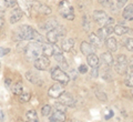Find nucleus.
<instances>
[{"mask_svg": "<svg viewBox=\"0 0 133 122\" xmlns=\"http://www.w3.org/2000/svg\"><path fill=\"white\" fill-rule=\"evenodd\" d=\"M41 53H42V48H41V43L38 41L31 40V42L28 43L24 48V56L29 61H35L37 58L40 57Z\"/></svg>", "mask_w": 133, "mask_h": 122, "instance_id": "obj_1", "label": "nucleus"}, {"mask_svg": "<svg viewBox=\"0 0 133 122\" xmlns=\"http://www.w3.org/2000/svg\"><path fill=\"white\" fill-rule=\"evenodd\" d=\"M36 30L28 24H22L15 31L16 40H33Z\"/></svg>", "mask_w": 133, "mask_h": 122, "instance_id": "obj_2", "label": "nucleus"}, {"mask_svg": "<svg viewBox=\"0 0 133 122\" xmlns=\"http://www.w3.org/2000/svg\"><path fill=\"white\" fill-rule=\"evenodd\" d=\"M92 18L95 22L100 26H112L114 23V19L111 18L107 15L105 11H102V10H95L93 11V15H92Z\"/></svg>", "mask_w": 133, "mask_h": 122, "instance_id": "obj_3", "label": "nucleus"}, {"mask_svg": "<svg viewBox=\"0 0 133 122\" xmlns=\"http://www.w3.org/2000/svg\"><path fill=\"white\" fill-rule=\"evenodd\" d=\"M59 14L63 17L64 19H68V20H73L74 19V10H73V7L71 6V3L66 0H62V1L59 3Z\"/></svg>", "mask_w": 133, "mask_h": 122, "instance_id": "obj_4", "label": "nucleus"}, {"mask_svg": "<svg viewBox=\"0 0 133 122\" xmlns=\"http://www.w3.org/2000/svg\"><path fill=\"white\" fill-rule=\"evenodd\" d=\"M51 78L55 80V81L61 83V85H68L70 81V75L66 74L64 72V70H62L60 67H56L53 68L51 71Z\"/></svg>", "mask_w": 133, "mask_h": 122, "instance_id": "obj_5", "label": "nucleus"}, {"mask_svg": "<svg viewBox=\"0 0 133 122\" xmlns=\"http://www.w3.org/2000/svg\"><path fill=\"white\" fill-rule=\"evenodd\" d=\"M128 67H129V60L127 56L121 54L116 58V61L114 62V69L119 74H125L128 71Z\"/></svg>", "mask_w": 133, "mask_h": 122, "instance_id": "obj_6", "label": "nucleus"}, {"mask_svg": "<svg viewBox=\"0 0 133 122\" xmlns=\"http://www.w3.org/2000/svg\"><path fill=\"white\" fill-rule=\"evenodd\" d=\"M64 35V28L63 26H58L56 29H52L47 32V40L49 41V43L56 44L59 40V38Z\"/></svg>", "mask_w": 133, "mask_h": 122, "instance_id": "obj_7", "label": "nucleus"}, {"mask_svg": "<svg viewBox=\"0 0 133 122\" xmlns=\"http://www.w3.org/2000/svg\"><path fill=\"white\" fill-rule=\"evenodd\" d=\"M33 65H35L37 70H40V71L47 70L49 67H50V60H49L48 57L40 56V57L37 58L35 61H33Z\"/></svg>", "mask_w": 133, "mask_h": 122, "instance_id": "obj_8", "label": "nucleus"}, {"mask_svg": "<svg viewBox=\"0 0 133 122\" xmlns=\"http://www.w3.org/2000/svg\"><path fill=\"white\" fill-rule=\"evenodd\" d=\"M64 92V89H63V85H61V83H55L53 86L50 87V89L48 90V94L50 98L52 99H57L59 98V97Z\"/></svg>", "mask_w": 133, "mask_h": 122, "instance_id": "obj_9", "label": "nucleus"}, {"mask_svg": "<svg viewBox=\"0 0 133 122\" xmlns=\"http://www.w3.org/2000/svg\"><path fill=\"white\" fill-rule=\"evenodd\" d=\"M58 99H59V102H61L62 104H64L65 107L73 108L74 106H76V101H74L72 94L69 93V92H65L64 91Z\"/></svg>", "mask_w": 133, "mask_h": 122, "instance_id": "obj_10", "label": "nucleus"}, {"mask_svg": "<svg viewBox=\"0 0 133 122\" xmlns=\"http://www.w3.org/2000/svg\"><path fill=\"white\" fill-rule=\"evenodd\" d=\"M113 32V27L112 26H103L98 30V36L101 38L102 40H105L107 38H109L110 35Z\"/></svg>", "mask_w": 133, "mask_h": 122, "instance_id": "obj_11", "label": "nucleus"}, {"mask_svg": "<svg viewBox=\"0 0 133 122\" xmlns=\"http://www.w3.org/2000/svg\"><path fill=\"white\" fill-rule=\"evenodd\" d=\"M23 16V11L20 9V8H14V10L11 12L10 16V23H17L18 21H20Z\"/></svg>", "mask_w": 133, "mask_h": 122, "instance_id": "obj_12", "label": "nucleus"}, {"mask_svg": "<svg viewBox=\"0 0 133 122\" xmlns=\"http://www.w3.org/2000/svg\"><path fill=\"white\" fill-rule=\"evenodd\" d=\"M41 48H42V54L45 57H51L55 54V46L52 43H44L41 42Z\"/></svg>", "mask_w": 133, "mask_h": 122, "instance_id": "obj_13", "label": "nucleus"}, {"mask_svg": "<svg viewBox=\"0 0 133 122\" xmlns=\"http://www.w3.org/2000/svg\"><path fill=\"white\" fill-rule=\"evenodd\" d=\"M73 46H74V40L71 39V38H64V39L61 41V49H62V51H65V52L71 51L72 48H73Z\"/></svg>", "mask_w": 133, "mask_h": 122, "instance_id": "obj_14", "label": "nucleus"}, {"mask_svg": "<svg viewBox=\"0 0 133 122\" xmlns=\"http://www.w3.org/2000/svg\"><path fill=\"white\" fill-rule=\"evenodd\" d=\"M81 52L84 54V56L88 57L89 54H92V53H95V48L93 47L91 43L89 42H85V41H83L81 43Z\"/></svg>", "mask_w": 133, "mask_h": 122, "instance_id": "obj_15", "label": "nucleus"}, {"mask_svg": "<svg viewBox=\"0 0 133 122\" xmlns=\"http://www.w3.org/2000/svg\"><path fill=\"white\" fill-rule=\"evenodd\" d=\"M105 47L110 52H115L118 50V42L113 37H109L105 39Z\"/></svg>", "mask_w": 133, "mask_h": 122, "instance_id": "obj_16", "label": "nucleus"}, {"mask_svg": "<svg viewBox=\"0 0 133 122\" xmlns=\"http://www.w3.org/2000/svg\"><path fill=\"white\" fill-rule=\"evenodd\" d=\"M58 26H59V23H58V21L55 18H49L47 21H44L42 23V29H44V30H47V31H50V30H52V29H56Z\"/></svg>", "mask_w": 133, "mask_h": 122, "instance_id": "obj_17", "label": "nucleus"}, {"mask_svg": "<svg viewBox=\"0 0 133 122\" xmlns=\"http://www.w3.org/2000/svg\"><path fill=\"white\" fill-rule=\"evenodd\" d=\"M101 60H102L103 63L108 67H111V66L114 65V59H113V56H112V53L110 51L103 52L101 54Z\"/></svg>", "mask_w": 133, "mask_h": 122, "instance_id": "obj_18", "label": "nucleus"}, {"mask_svg": "<svg viewBox=\"0 0 133 122\" xmlns=\"http://www.w3.org/2000/svg\"><path fill=\"white\" fill-rule=\"evenodd\" d=\"M89 40H90V43L92 44L94 48H100V47H102L103 40H102L98 35H95V33H91V35L89 36Z\"/></svg>", "mask_w": 133, "mask_h": 122, "instance_id": "obj_19", "label": "nucleus"}, {"mask_svg": "<svg viewBox=\"0 0 133 122\" xmlns=\"http://www.w3.org/2000/svg\"><path fill=\"white\" fill-rule=\"evenodd\" d=\"M122 17L125 20H133V3H129V5L124 8L122 12Z\"/></svg>", "mask_w": 133, "mask_h": 122, "instance_id": "obj_20", "label": "nucleus"}, {"mask_svg": "<svg viewBox=\"0 0 133 122\" xmlns=\"http://www.w3.org/2000/svg\"><path fill=\"white\" fill-rule=\"evenodd\" d=\"M51 119L52 120H56L58 122H64L66 120V115H65V112L63 111H60V110H55L51 115Z\"/></svg>", "mask_w": 133, "mask_h": 122, "instance_id": "obj_21", "label": "nucleus"}, {"mask_svg": "<svg viewBox=\"0 0 133 122\" xmlns=\"http://www.w3.org/2000/svg\"><path fill=\"white\" fill-rule=\"evenodd\" d=\"M87 62H88V65L91 67V68H95V67L99 66V57L97 56L95 53H92V54H89L88 57H87Z\"/></svg>", "mask_w": 133, "mask_h": 122, "instance_id": "obj_22", "label": "nucleus"}, {"mask_svg": "<svg viewBox=\"0 0 133 122\" xmlns=\"http://www.w3.org/2000/svg\"><path fill=\"white\" fill-rule=\"evenodd\" d=\"M128 31H129V28L125 27L124 24H121V23H119V24H116V26L113 27V32H115L118 36H122L124 33H127Z\"/></svg>", "mask_w": 133, "mask_h": 122, "instance_id": "obj_23", "label": "nucleus"}, {"mask_svg": "<svg viewBox=\"0 0 133 122\" xmlns=\"http://www.w3.org/2000/svg\"><path fill=\"white\" fill-rule=\"evenodd\" d=\"M12 93L16 94V95H20L23 93V89H22V83L21 82H17L16 85H14V87H12Z\"/></svg>", "mask_w": 133, "mask_h": 122, "instance_id": "obj_24", "label": "nucleus"}, {"mask_svg": "<svg viewBox=\"0 0 133 122\" xmlns=\"http://www.w3.org/2000/svg\"><path fill=\"white\" fill-rule=\"evenodd\" d=\"M94 93H95V97H97L100 101H102V102H107V101H108V97H107V94L102 90L95 88V89H94Z\"/></svg>", "mask_w": 133, "mask_h": 122, "instance_id": "obj_25", "label": "nucleus"}, {"mask_svg": "<svg viewBox=\"0 0 133 122\" xmlns=\"http://www.w3.org/2000/svg\"><path fill=\"white\" fill-rule=\"evenodd\" d=\"M102 78L105 80V81H111L112 80V75L110 73V67L104 66L102 68Z\"/></svg>", "mask_w": 133, "mask_h": 122, "instance_id": "obj_26", "label": "nucleus"}, {"mask_svg": "<svg viewBox=\"0 0 133 122\" xmlns=\"http://www.w3.org/2000/svg\"><path fill=\"white\" fill-rule=\"evenodd\" d=\"M26 77H27V79H28L30 82L36 83V85H39V81H38L39 78H38V75L35 74L33 72H31V71H28V72L26 73Z\"/></svg>", "mask_w": 133, "mask_h": 122, "instance_id": "obj_27", "label": "nucleus"}, {"mask_svg": "<svg viewBox=\"0 0 133 122\" xmlns=\"http://www.w3.org/2000/svg\"><path fill=\"white\" fill-rule=\"evenodd\" d=\"M27 119L29 121H37L38 122V115H37V112L35 110H29L27 112Z\"/></svg>", "mask_w": 133, "mask_h": 122, "instance_id": "obj_28", "label": "nucleus"}, {"mask_svg": "<svg viewBox=\"0 0 133 122\" xmlns=\"http://www.w3.org/2000/svg\"><path fill=\"white\" fill-rule=\"evenodd\" d=\"M50 112H51V106H50V104H45V106H43L42 110H41V114H42L43 117H48L50 114Z\"/></svg>", "mask_w": 133, "mask_h": 122, "instance_id": "obj_29", "label": "nucleus"}, {"mask_svg": "<svg viewBox=\"0 0 133 122\" xmlns=\"http://www.w3.org/2000/svg\"><path fill=\"white\" fill-rule=\"evenodd\" d=\"M125 85L130 88H133V71L128 74V77L125 79Z\"/></svg>", "mask_w": 133, "mask_h": 122, "instance_id": "obj_30", "label": "nucleus"}, {"mask_svg": "<svg viewBox=\"0 0 133 122\" xmlns=\"http://www.w3.org/2000/svg\"><path fill=\"white\" fill-rule=\"evenodd\" d=\"M90 26H91V22L88 18V16H84L83 17V28H84L85 31H89L90 30Z\"/></svg>", "mask_w": 133, "mask_h": 122, "instance_id": "obj_31", "label": "nucleus"}, {"mask_svg": "<svg viewBox=\"0 0 133 122\" xmlns=\"http://www.w3.org/2000/svg\"><path fill=\"white\" fill-rule=\"evenodd\" d=\"M125 48L129 50V51L133 52V38H128L125 40Z\"/></svg>", "mask_w": 133, "mask_h": 122, "instance_id": "obj_32", "label": "nucleus"}, {"mask_svg": "<svg viewBox=\"0 0 133 122\" xmlns=\"http://www.w3.org/2000/svg\"><path fill=\"white\" fill-rule=\"evenodd\" d=\"M6 3L7 8H16L17 3H18V0H3Z\"/></svg>", "mask_w": 133, "mask_h": 122, "instance_id": "obj_33", "label": "nucleus"}, {"mask_svg": "<svg viewBox=\"0 0 133 122\" xmlns=\"http://www.w3.org/2000/svg\"><path fill=\"white\" fill-rule=\"evenodd\" d=\"M31 99V94L30 93H22V94H20V101L21 102H29Z\"/></svg>", "mask_w": 133, "mask_h": 122, "instance_id": "obj_34", "label": "nucleus"}, {"mask_svg": "<svg viewBox=\"0 0 133 122\" xmlns=\"http://www.w3.org/2000/svg\"><path fill=\"white\" fill-rule=\"evenodd\" d=\"M56 106V110H60V111H63V112H65V106L64 104H62L61 102H59V103H56L55 104Z\"/></svg>", "mask_w": 133, "mask_h": 122, "instance_id": "obj_35", "label": "nucleus"}, {"mask_svg": "<svg viewBox=\"0 0 133 122\" xmlns=\"http://www.w3.org/2000/svg\"><path fill=\"white\" fill-rule=\"evenodd\" d=\"M99 3H101L104 7H109L112 6V0H99Z\"/></svg>", "mask_w": 133, "mask_h": 122, "instance_id": "obj_36", "label": "nucleus"}, {"mask_svg": "<svg viewBox=\"0 0 133 122\" xmlns=\"http://www.w3.org/2000/svg\"><path fill=\"white\" fill-rule=\"evenodd\" d=\"M78 71L80 73H87V72H88V67H87L85 65H81L80 67H79Z\"/></svg>", "mask_w": 133, "mask_h": 122, "instance_id": "obj_37", "label": "nucleus"}, {"mask_svg": "<svg viewBox=\"0 0 133 122\" xmlns=\"http://www.w3.org/2000/svg\"><path fill=\"white\" fill-rule=\"evenodd\" d=\"M10 52V49L9 48H0V57H3V56H6V54H8Z\"/></svg>", "mask_w": 133, "mask_h": 122, "instance_id": "obj_38", "label": "nucleus"}, {"mask_svg": "<svg viewBox=\"0 0 133 122\" xmlns=\"http://www.w3.org/2000/svg\"><path fill=\"white\" fill-rule=\"evenodd\" d=\"M127 1H128V0H116V7H118V8H122L127 3Z\"/></svg>", "mask_w": 133, "mask_h": 122, "instance_id": "obj_39", "label": "nucleus"}, {"mask_svg": "<svg viewBox=\"0 0 133 122\" xmlns=\"http://www.w3.org/2000/svg\"><path fill=\"white\" fill-rule=\"evenodd\" d=\"M99 74V70H98V67H95V68H92V71H91V75L94 78H97Z\"/></svg>", "mask_w": 133, "mask_h": 122, "instance_id": "obj_40", "label": "nucleus"}, {"mask_svg": "<svg viewBox=\"0 0 133 122\" xmlns=\"http://www.w3.org/2000/svg\"><path fill=\"white\" fill-rule=\"evenodd\" d=\"M6 3L3 0H0V11H5L6 10Z\"/></svg>", "mask_w": 133, "mask_h": 122, "instance_id": "obj_41", "label": "nucleus"}, {"mask_svg": "<svg viewBox=\"0 0 133 122\" xmlns=\"http://www.w3.org/2000/svg\"><path fill=\"white\" fill-rule=\"evenodd\" d=\"M129 67H130V69L133 71V57L129 59Z\"/></svg>", "mask_w": 133, "mask_h": 122, "instance_id": "obj_42", "label": "nucleus"}, {"mask_svg": "<svg viewBox=\"0 0 133 122\" xmlns=\"http://www.w3.org/2000/svg\"><path fill=\"white\" fill-rule=\"evenodd\" d=\"M112 117H113V111H109V114H108L107 117H105V119H110V118H112Z\"/></svg>", "mask_w": 133, "mask_h": 122, "instance_id": "obj_43", "label": "nucleus"}, {"mask_svg": "<svg viewBox=\"0 0 133 122\" xmlns=\"http://www.w3.org/2000/svg\"><path fill=\"white\" fill-rule=\"evenodd\" d=\"M3 24H5V20H3L1 17H0V28H2V27H3Z\"/></svg>", "mask_w": 133, "mask_h": 122, "instance_id": "obj_44", "label": "nucleus"}, {"mask_svg": "<svg viewBox=\"0 0 133 122\" xmlns=\"http://www.w3.org/2000/svg\"><path fill=\"white\" fill-rule=\"evenodd\" d=\"M66 122H81V121L76 120V119H71V120H69V121H66Z\"/></svg>", "mask_w": 133, "mask_h": 122, "instance_id": "obj_45", "label": "nucleus"}, {"mask_svg": "<svg viewBox=\"0 0 133 122\" xmlns=\"http://www.w3.org/2000/svg\"><path fill=\"white\" fill-rule=\"evenodd\" d=\"M3 119H5V118H3V113H2L1 111H0V120H1V121H2Z\"/></svg>", "mask_w": 133, "mask_h": 122, "instance_id": "obj_46", "label": "nucleus"}, {"mask_svg": "<svg viewBox=\"0 0 133 122\" xmlns=\"http://www.w3.org/2000/svg\"><path fill=\"white\" fill-rule=\"evenodd\" d=\"M10 82H11V81H10V79H6V85H7V86H9V85H10Z\"/></svg>", "mask_w": 133, "mask_h": 122, "instance_id": "obj_47", "label": "nucleus"}, {"mask_svg": "<svg viewBox=\"0 0 133 122\" xmlns=\"http://www.w3.org/2000/svg\"><path fill=\"white\" fill-rule=\"evenodd\" d=\"M49 122H58V121H56V120H52V119H51V120H50Z\"/></svg>", "mask_w": 133, "mask_h": 122, "instance_id": "obj_48", "label": "nucleus"}, {"mask_svg": "<svg viewBox=\"0 0 133 122\" xmlns=\"http://www.w3.org/2000/svg\"><path fill=\"white\" fill-rule=\"evenodd\" d=\"M27 122H37V121H29V120H28Z\"/></svg>", "mask_w": 133, "mask_h": 122, "instance_id": "obj_49", "label": "nucleus"}, {"mask_svg": "<svg viewBox=\"0 0 133 122\" xmlns=\"http://www.w3.org/2000/svg\"><path fill=\"white\" fill-rule=\"evenodd\" d=\"M131 93H132V95H133V89H132V91H131Z\"/></svg>", "mask_w": 133, "mask_h": 122, "instance_id": "obj_50", "label": "nucleus"}]
</instances>
